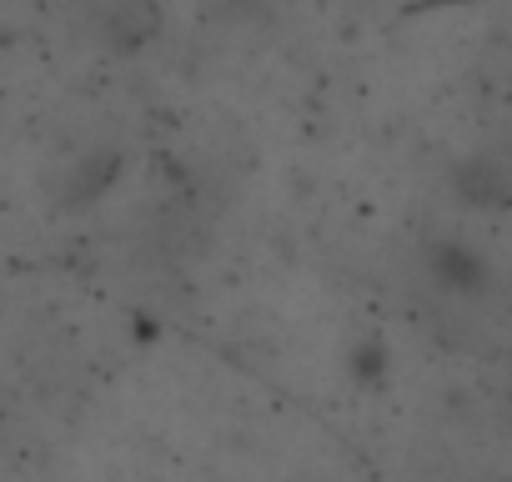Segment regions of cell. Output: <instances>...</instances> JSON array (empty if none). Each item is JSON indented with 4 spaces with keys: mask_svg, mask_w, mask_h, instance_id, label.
Instances as JSON below:
<instances>
[{
    "mask_svg": "<svg viewBox=\"0 0 512 482\" xmlns=\"http://www.w3.org/2000/svg\"><path fill=\"white\" fill-rule=\"evenodd\" d=\"M427 272H432L437 287L462 292V297H477V292L492 287V267H487V257L472 252L462 236H442V241H432V247H427Z\"/></svg>",
    "mask_w": 512,
    "mask_h": 482,
    "instance_id": "obj_1",
    "label": "cell"
},
{
    "mask_svg": "<svg viewBox=\"0 0 512 482\" xmlns=\"http://www.w3.org/2000/svg\"><path fill=\"white\" fill-rule=\"evenodd\" d=\"M452 186L467 206H507L512 201V171L492 156H467L452 171Z\"/></svg>",
    "mask_w": 512,
    "mask_h": 482,
    "instance_id": "obj_2",
    "label": "cell"
}]
</instances>
